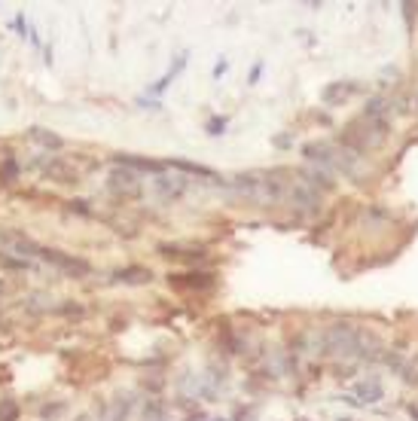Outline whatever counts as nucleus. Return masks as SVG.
Returning a JSON list of instances; mask_svg holds the SVG:
<instances>
[{"label":"nucleus","instance_id":"nucleus-22","mask_svg":"<svg viewBox=\"0 0 418 421\" xmlns=\"http://www.w3.org/2000/svg\"><path fill=\"white\" fill-rule=\"evenodd\" d=\"M226 70H229V61H226V58L217 61V65H214V80H220L223 74H226Z\"/></svg>","mask_w":418,"mask_h":421},{"label":"nucleus","instance_id":"nucleus-19","mask_svg":"<svg viewBox=\"0 0 418 421\" xmlns=\"http://www.w3.org/2000/svg\"><path fill=\"white\" fill-rule=\"evenodd\" d=\"M18 180V162L16 159H4V165H0V183H16Z\"/></svg>","mask_w":418,"mask_h":421},{"label":"nucleus","instance_id":"nucleus-23","mask_svg":"<svg viewBox=\"0 0 418 421\" xmlns=\"http://www.w3.org/2000/svg\"><path fill=\"white\" fill-rule=\"evenodd\" d=\"M260 74H263V61H257V65L251 67V83H257V80H260Z\"/></svg>","mask_w":418,"mask_h":421},{"label":"nucleus","instance_id":"nucleus-3","mask_svg":"<svg viewBox=\"0 0 418 421\" xmlns=\"http://www.w3.org/2000/svg\"><path fill=\"white\" fill-rule=\"evenodd\" d=\"M40 244L25 235L22 229H13V226H0V256H9V260H25L34 263L40 260Z\"/></svg>","mask_w":418,"mask_h":421},{"label":"nucleus","instance_id":"nucleus-6","mask_svg":"<svg viewBox=\"0 0 418 421\" xmlns=\"http://www.w3.org/2000/svg\"><path fill=\"white\" fill-rule=\"evenodd\" d=\"M284 202H287L297 214H302V217H312V214L321 211V192L314 187H309L302 177L287 183V199H284Z\"/></svg>","mask_w":418,"mask_h":421},{"label":"nucleus","instance_id":"nucleus-1","mask_svg":"<svg viewBox=\"0 0 418 421\" xmlns=\"http://www.w3.org/2000/svg\"><path fill=\"white\" fill-rule=\"evenodd\" d=\"M281 171H269V174H241V177L229 180L226 187L236 199L251 202L257 208H278L287 199V180H281Z\"/></svg>","mask_w":418,"mask_h":421},{"label":"nucleus","instance_id":"nucleus-4","mask_svg":"<svg viewBox=\"0 0 418 421\" xmlns=\"http://www.w3.org/2000/svg\"><path fill=\"white\" fill-rule=\"evenodd\" d=\"M150 190H153V196H156L159 204H175L183 199V192L189 190V177L180 171L165 168V171H159L150 177Z\"/></svg>","mask_w":418,"mask_h":421},{"label":"nucleus","instance_id":"nucleus-9","mask_svg":"<svg viewBox=\"0 0 418 421\" xmlns=\"http://www.w3.org/2000/svg\"><path fill=\"white\" fill-rule=\"evenodd\" d=\"M180 391L187 394V397H214L217 391L211 388V382H208V376H196V373H189V376H183L180 378Z\"/></svg>","mask_w":418,"mask_h":421},{"label":"nucleus","instance_id":"nucleus-21","mask_svg":"<svg viewBox=\"0 0 418 421\" xmlns=\"http://www.w3.org/2000/svg\"><path fill=\"white\" fill-rule=\"evenodd\" d=\"M226 131V116H214V119H208V135H223Z\"/></svg>","mask_w":418,"mask_h":421},{"label":"nucleus","instance_id":"nucleus-10","mask_svg":"<svg viewBox=\"0 0 418 421\" xmlns=\"http://www.w3.org/2000/svg\"><path fill=\"white\" fill-rule=\"evenodd\" d=\"M43 174L49 180H55V183H79V174L67 165V162H61V159H49L43 162Z\"/></svg>","mask_w":418,"mask_h":421},{"label":"nucleus","instance_id":"nucleus-11","mask_svg":"<svg viewBox=\"0 0 418 421\" xmlns=\"http://www.w3.org/2000/svg\"><path fill=\"white\" fill-rule=\"evenodd\" d=\"M116 165L131 168V171H150V174H159V171H165V168H168L165 162H153V159H144V156H128V153L116 156Z\"/></svg>","mask_w":418,"mask_h":421},{"label":"nucleus","instance_id":"nucleus-15","mask_svg":"<svg viewBox=\"0 0 418 421\" xmlns=\"http://www.w3.org/2000/svg\"><path fill=\"white\" fill-rule=\"evenodd\" d=\"M187 58H189L187 53H183V55H177V58H175V65L168 67V74L162 77L159 83H153V86H150V95H162V92H165V89H168L171 83H175V80H177V74H180L183 67H187Z\"/></svg>","mask_w":418,"mask_h":421},{"label":"nucleus","instance_id":"nucleus-24","mask_svg":"<svg viewBox=\"0 0 418 421\" xmlns=\"http://www.w3.org/2000/svg\"><path fill=\"white\" fill-rule=\"evenodd\" d=\"M70 211H79V214H86V217H89V208H86V202H70Z\"/></svg>","mask_w":418,"mask_h":421},{"label":"nucleus","instance_id":"nucleus-14","mask_svg":"<svg viewBox=\"0 0 418 421\" xmlns=\"http://www.w3.org/2000/svg\"><path fill=\"white\" fill-rule=\"evenodd\" d=\"M354 394H358V397H354L358 403H379V400L385 397L379 378H366V382H358V388H354Z\"/></svg>","mask_w":418,"mask_h":421},{"label":"nucleus","instance_id":"nucleus-27","mask_svg":"<svg viewBox=\"0 0 418 421\" xmlns=\"http://www.w3.org/2000/svg\"><path fill=\"white\" fill-rule=\"evenodd\" d=\"M339 421H351V418H339Z\"/></svg>","mask_w":418,"mask_h":421},{"label":"nucleus","instance_id":"nucleus-12","mask_svg":"<svg viewBox=\"0 0 418 421\" xmlns=\"http://www.w3.org/2000/svg\"><path fill=\"white\" fill-rule=\"evenodd\" d=\"M159 253L168 260H202L205 248H187V244H159Z\"/></svg>","mask_w":418,"mask_h":421},{"label":"nucleus","instance_id":"nucleus-17","mask_svg":"<svg viewBox=\"0 0 418 421\" xmlns=\"http://www.w3.org/2000/svg\"><path fill=\"white\" fill-rule=\"evenodd\" d=\"M28 138L34 141V143H40V147H46V150H61V147H65V141H61L58 135H53V131H46V129H40V126L31 129Z\"/></svg>","mask_w":418,"mask_h":421},{"label":"nucleus","instance_id":"nucleus-25","mask_svg":"<svg viewBox=\"0 0 418 421\" xmlns=\"http://www.w3.org/2000/svg\"><path fill=\"white\" fill-rule=\"evenodd\" d=\"M409 415H412V418L418 421V406H409Z\"/></svg>","mask_w":418,"mask_h":421},{"label":"nucleus","instance_id":"nucleus-18","mask_svg":"<svg viewBox=\"0 0 418 421\" xmlns=\"http://www.w3.org/2000/svg\"><path fill=\"white\" fill-rule=\"evenodd\" d=\"M354 92V86L348 83V86H342V83H336V86H327L324 89V101H327V104H336V101H345Z\"/></svg>","mask_w":418,"mask_h":421},{"label":"nucleus","instance_id":"nucleus-5","mask_svg":"<svg viewBox=\"0 0 418 421\" xmlns=\"http://www.w3.org/2000/svg\"><path fill=\"white\" fill-rule=\"evenodd\" d=\"M107 190H110V196L114 199L131 202V199H141V192H144V180H141L138 171L114 165V171L107 174Z\"/></svg>","mask_w":418,"mask_h":421},{"label":"nucleus","instance_id":"nucleus-13","mask_svg":"<svg viewBox=\"0 0 418 421\" xmlns=\"http://www.w3.org/2000/svg\"><path fill=\"white\" fill-rule=\"evenodd\" d=\"M297 348L302 354H327V345H324V330H305L297 339Z\"/></svg>","mask_w":418,"mask_h":421},{"label":"nucleus","instance_id":"nucleus-20","mask_svg":"<svg viewBox=\"0 0 418 421\" xmlns=\"http://www.w3.org/2000/svg\"><path fill=\"white\" fill-rule=\"evenodd\" d=\"M0 421H18V403L16 400H0Z\"/></svg>","mask_w":418,"mask_h":421},{"label":"nucleus","instance_id":"nucleus-2","mask_svg":"<svg viewBox=\"0 0 418 421\" xmlns=\"http://www.w3.org/2000/svg\"><path fill=\"white\" fill-rule=\"evenodd\" d=\"M388 138V122H382V119H370V116H361L348 122V129H345V135H342V143L345 147H351V150H358L361 156L366 150H373V147H379V143Z\"/></svg>","mask_w":418,"mask_h":421},{"label":"nucleus","instance_id":"nucleus-7","mask_svg":"<svg viewBox=\"0 0 418 421\" xmlns=\"http://www.w3.org/2000/svg\"><path fill=\"white\" fill-rule=\"evenodd\" d=\"M40 260L55 266V269H61V272H67V275H74V278H86V275L92 272V266L86 260H79V256H74V253H65V251H55V248H43L40 251Z\"/></svg>","mask_w":418,"mask_h":421},{"label":"nucleus","instance_id":"nucleus-8","mask_svg":"<svg viewBox=\"0 0 418 421\" xmlns=\"http://www.w3.org/2000/svg\"><path fill=\"white\" fill-rule=\"evenodd\" d=\"M168 284L177 290H208L214 287V278L208 272H189V275H168Z\"/></svg>","mask_w":418,"mask_h":421},{"label":"nucleus","instance_id":"nucleus-16","mask_svg":"<svg viewBox=\"0 0 418 421\" xmlns=\"http://www.w3.org/2000/svg\"><path fill=\"white\" fill-rule=\"evenodd\" d=\"M114 278L122 281V284H150L153 272L144 269V266H126V269H119V272L114 275Z\"/></svg>","mask_w":418,"mask_h":421},{"label":"nucleus","instance_id":"nucleus-26","mask_svg":"<svg viewBox=\"0 0 418 421\" xmlns=\"http://www.w3.org/2000/svg\"><path fill=\"white\" fill-rule=\"evenodd\" d=\"M77 421H95V418H92V415H79Z\"/></svg>","mask_w":418,"mask_h":421}]
</instances>
